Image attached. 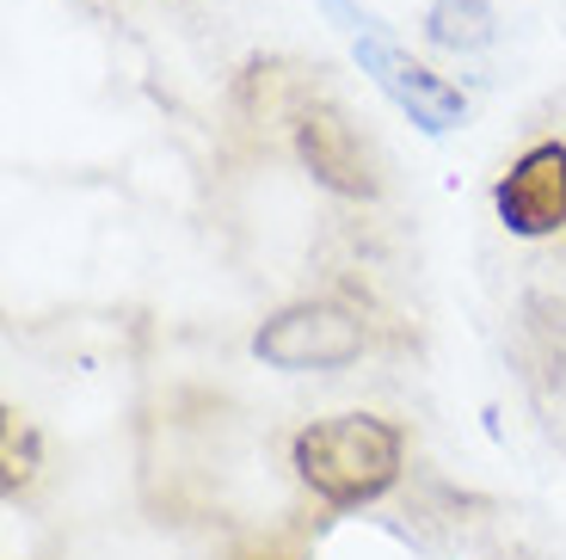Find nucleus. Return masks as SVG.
Segmentation results:
<instances>
[{
    "label": "nucleus",
    "instance_id": "423d86ee",
    "mask_svg": "<svg viewBox=\"0 0 566 560\" xmlns=\"http://www.w3.org/2000/svg\"><path fill=\"white\" fill-rule=\"evenodd\" d=\"M424 38L438 43V50H450V56H474V50H486V43L499 38L493 0H431Z\"/></svg>",
    "mask_w": 566,
    "mask_h": 560
},
{
    "label": "nucleus",
    "instance_id": "39448f33",
    "mask_svg": "<svg viewBox=\"0 0 566 560\" xmlns=\"http://www.w3.org/2000/svg\"><path fill=\"white\" fill-rule=\"evenodd\" d=\"M493 210L517 240H548L566 228V142H536L493 185Z\"/></svg>",
    "mask_w": 566,
    "mask_h": 560
},
{
    "label": "nucleus",
    "instance_id": "6e6552de",
    "mask_svg": "<svg viewBox=\"0 0 566 560\" xmlns=\"http://www.w3.org/2000/svg\"><path fill=\"white\" fill-rule=\"evenodd\" d=\"M234 560H308L302 548H290V542H253V548H241Z\"/></svg>",
    "mask_w": 566,
    "mask_h": 560
},
{
    "label": "nucleus",
    "instance_id": "0eeeda50",
    "mask_svg": "<svg viewBox=\"0 0 566 560\" xmlns=\"http://www.w3.org/2000/svg\"><path fill=\"white\" fill-rule=\"evenodd\" d=\"M326 19H339V31H352V38H369V31H388L376 13H364V7H352V0H321Z\"/></svg>",
    "mask_w": 566,
    "mask_h": 560
},
{
    "label": "nucleus",
    "instance_id": "20e7f679",
    "mask_svg": "<svg viewBox=\"0 0 566 560\" xmlns=\"http://www.w3.org/2000/svg\"><path fill=\"white\" fill-rule=\"evenodd\" d=\"M352 50H357V62H364V74L376 86H382L388 98H395L400 112L412 117V124L424 129V136H450L455 124H462V112H468V98H462V86H450L443 74H431L424 62H412L407 50H400L388 31H369V38H352Z\"/></svg>",
    "mask_w": 566,
    "mask_h": 560
},
{
    "label": "nucleus",
    "instance_id": "f03ea898",
    "mask_svg": "<svg viewBox=\"0 0 566 560\" xmlns=\"http://www.w3.org/2000/svg\"><path fill=\"white\" fill-rule=\"evenodd\" d=\"M369 351V333L352 309L339 302H290L277 309L265 326L253 333V357L271 370H290V376H308V370H345Z\"/></svg>",
    "mask_w": 566,
    "mask_h": 560
},
{
    "label": "nucleus",
    "instance_id": "7ed1b4c3",
    "mask_svg": "<svg viewBox=\"0 0 566 560\" xmlns=\"http://www.w3.org/2000/svg\"><path fill=\"white\" fill-rule=\"evenodd\" d=\"M290 142H296V160L314 173V185H326L333 197H352V204H369L382 191V167L369 155V142L357 136V124L326 105V98H308L290 124Z\"/></svg>",
    "mask_w": 566,
    "mask_h": 560
},
{
    "label": "nucleus",
    "instance_id": "f257e3e1",
    "mask_svg": "<svg viewBox=\"0 0 566 560\" xmlns=\"http://www.w3.org/2000/svg\"><path fill=\"white\" fill-rule=\"evenodd\" d=\"M290 468L326 511H357V505L395 492L400 468H407V437L382 413H333V419H314L296 432Z\"/></svg>",
    "mask_w": 566,
    "mask_h": 560
}]
</instances>
